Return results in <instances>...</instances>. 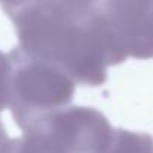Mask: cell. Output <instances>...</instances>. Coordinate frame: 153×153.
<instances>
[{"label": "cell", "mask_w": 153, "mask_h": 153, "mask_svg": "<svg viewBox=\"0 0 153 153\" xmlns=\"http://www.w3.org/2000/svg\"><path fill=\"white\" fill-rule=\"evenodd\" d=\"M9 104L18 125L29 131L53 113L66 108L74 96V80L57 66L14 51Z\"/></svg>", "instance_id": "cell-2"}, {"label": "cell", "mask_w": 153, "mask_h": 153, "mask_svg": "<svg viewBox=\"0 0 153 153\" xmlns=\"http://www.w3.org/2000/svg\"><path fill=\"white\" fill-rule=\"evenodd\" d=\"M33 129L42 131L69 153H104L114 132L105 116L90 107H66L29 131Z\"/></svg>", "instance_id": "cell-3"}, {"label": "cell", "mask_w": 153, "mask_h": 153, "mask_svg": "<svg viewBox=\"0 0 153 153\" xmlns=\"http://www.w3.org/2000/svg\"><path fill=\"white\" fill-rule=\"evenodd\" d=\"M104 153H153V138L149 134L117 129Z\"/></svg>", "instance_id": "cell-6"}, {"label": "cell", "mask_w": 153, "mask_h": 153, "mask_svg": "<svg viewBox=\"0 0 153 153\" xmlns=\"http://www.w3.org/2000/svg\"><path fill=\"white\" fill-rule=\"evenodd\" d=\"M5 8L15 23L21 50L57 66L74 83L101 86L107 68L126 59L101 3L32 2Z\"/></svg>", "instance_id": "cell-1"}, {"label": "cell", "mask_w": 153, "mask_h": 153, "mask_svg": "<svg viewBox=\"0 0 153 153\" xmlns=\"http://www.w3.org/2000/svg\"><path fill=\"white\" fill-rule=\"evenodd\" d=\"M116 41L128 57H153V2L101 3Z\"/></svg>", "instance_id": "cell-4"}, {"label": "cell", "mask_w": 153, "mask_h": 153, "mask_svg": "<svg viewBox=\"0 0 153 153\" xmlns=\"http://www.w3.org/2000/svg\"><path fill=\"white\" fill-rule=\"evenodd\" d=\"M0 153H69L42 131H27L23 140L6 143Z\"/></svg>", "instance_id": "cell-5"}]
</instances>
